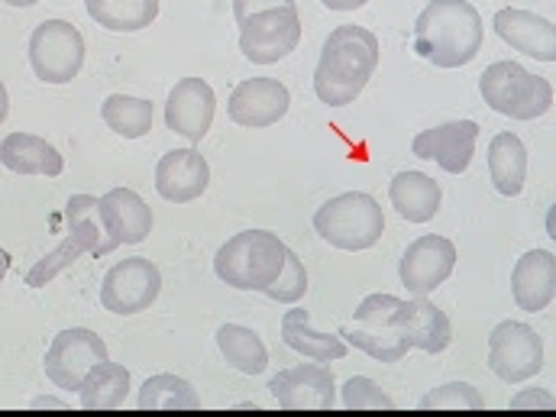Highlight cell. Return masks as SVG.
Masks as SVG:
<instances>
[{
	"instance_id": "35",
	"label": "cell",
	"mask_w": 556,
	"mask_h": 417,
	"mask_svg": "<svg viewBox=\"0 0 556 417\" xmlns=\"http://www.w3.org/2000/svg\"><path fill=\"white\" fill-rule=\"evenodd\" d=\"M263 294L278 301V304H298L307 294V269H304V263L291 250L285 256V269L278 273L276 281Z\"/></svg>"
},
{
	"instance_id": "39",
	"label": "cell",
	"mask_w": 556,
	"mask_h": 417,
	"mask_svg": "<svg viewBox=\"0 0 556 417\" xmlns=\"http://www.w3.org/2000/svg\"><path fill=\"white\" fill-rule=\"evenodd\" d=\"M7 114H10V98H7V88H3V81H0V124L7 121Z\"/></svg>"
},
{
	"instance_id": "2",
	"label": "cell",
	"mask_w": 556,
	"mask_h": 417,
	"mask_svg": "<svg viewBox=\"0 0 556 417\" xmlns=\"http://www.w3.org/2000/svg\"><path fill=\"white\" fill-rule=\"evenodd\" d=\"M485 26L469 0H430L415 23V52L437 68H463L482 52Z\"/></svg>"
},
{
	"instance_id": "18",
	"label": "cell",
	"mask_w": 556,
	"mask_h": 417,
	"mask_svg": "<svg viewBox=\"0 0 556 417\" xmlns=\"http://www.w3.org/2000/svg\"><path fill=\"white\" fill-rule=\"evenodd\" d=\"M492 26H495L498 39L508 42L511 49H518L538 62H556V26L551 20H544L531 10L505 7L495 13Z\"/></svg>"
},
{
	"instance_id": "37",
	"label": "cell",
	"mask_w": 556,
	"mask_h": 417,
	"mask_svg": "<svg viewBox=\"0 0 556 417\" xmlns=\"http://www.w3.org/2000/svg\"><path fill=\"white\" fill-rule=\"evenodd\" d=\"M273 7H294V0H233V16L237 23H247L253 13H263Z\"/></svg>"
},
{
	"instance_id": "40",
	"label": "cell",
	"mask_w": 556,
	"mask_h": 417,
	"mask_svg": "<svg viewBox=\"0 0 556 417\" xmlns=\"http://www.w3.org/2000/svg\"><path fill=\"white\" fill-rule=\"evenodd\" d=\"M33 408H65V402H59V399H36Z\"/></svg>"
},
{
	"instance_id": "15",
	"label": "cell",
	"mask_w": 556,
	"mask_h": 417,
	"mask_svg": "<svg viewBox=\"0 0 556 417\" xmlns=\"http://www.w3.org/2000/svg\"><path fill=\"white\" fill-rule=\"evenodd\" d=\"M288 108H291V94L281 81H276V78H247L233 88L227 114L240 127L266 130L288 114Z\"/></svg>"
},
{
	"instance_id": "26",
	"label": "cell",
	"mask_w": 556,
	"mask_h": 417,
	"mask_svg": "<svg viewBox=\"0 0 556 417\" xmlns=\"http://www.w3.org/2000/svg\"><path fill=\"white\" fill-rule=\"evenodd\" d=\"M78 395H81V408L88 412H114L130 395V372L121 363L104 359L85 376Z\"/></svg>"
},
{
	"instance_id": "10",
	"label": "cell",
	"mask_w": 556,
	"mask_h": 417,
	"mask_svg": "<svg viewBox=\"0 0 556 417\" xmlns=\"http://www.w3.org/2000/svg\"><path fill=\"white\" fill-rule=\"evenodd\" d=\"M104 359H108V343L88 327H72L52 340V346L46 350L42 369L59 389L78 392L85 376Z\"/></svg>"
},
{
	"instance_id": "9",
	"label": "cell",
	"mask_w": 556,
	"mask_h": 417,
	"mask_svg": "<svg viewBox=\"0 0 556 417\" xmlns=\"http://www.w3.org/2000/svg\"><path fill=\"white\" fill-rule=\"evenodd\" d=\"M298 42H301L298 7H273L240 23V52L253 65H276L298 49Z\"/></svg>"
},
{
	"instance_id": "34",
	"label": "cell",
	"mask_w": 556,
	"mask_h": 417,
	"mask_svg": "<svg viewBox=\"0 0 556 417\" xmlns=\"http://www.w3.org/2000/svg\"><path fill=\"white\" fill-rule=\"evenodd\" d=\"M343 408L346 412H382V408H395V399L386 395L379 389V382L366 379V376H353L346 386H343V395H340Z\"/></svg>"
},
{
	"instance_id": "41",
	"label": "cell",
	"mask_w": 556,
	"mask_h": 417,
	"mask_svg": "<svg viewBox=\"0 0 556 417\" xmlns=\"http://www.w3.org/2000/svg\"><path fill=\"white\" fill-rule=\"evenodd\" d=\"M547 237L556 243V204L547 211Z\"/></svg>"
},
{
	"instance_id": "8",
	"label": "cell",
	"mask_w": 556,
	"mask_h": 417,
	"mask_svg": "<svg viewBox=\"0 0 556 417\" xmlns=\"http://www.w3.org/2000/svg\"><path fill=\"white\" fill-rule=\"evenodd\" d=\"M489 369L508 382L521 386L544 369V340L531 324L502 320L489 333Z\"/></svg>"
},
{
	"instance_id": "31",
	"label": "cell",
	"mask_w": 556,
	"mask_h": 417,
	"mask_svg": "<svg viewBox=\"0 0 556 417\" xmlns=\"http://www.w3.org/2000/svg\"><path fill=\"white\" fill-rule=\"evenodd\" d=\"M104 124L124 139H139L152 130V104L142 98H127V94H111L101 104Z\"/></svg>"
},
{
	"instance_id": "36",
	"label": "cell",
	"mask_w": 556,
	"mask_h": 417,
	"mask_svg": "<svg viewBox=\"0 0 556 417\" xmlns=\"http://www.w3.org/2000/svg\"><path fill=\"white\" fill-rule=\"evenodd\" d=\"M511 408L515 412H525V408H556V399L551 392H544V389H525L521 395H515L511 399Z\"/></svg>"
},
{
	"instance_id": "32",
	"label": "cell",
	"mask_w": 556,
	"mask_h": 417,
	"mask_svg": "<svg viewBox=\"0 0 556 417\" xmlns=\"http://www.w3.org/2000/svg\"><path fill=\"white\" fill-rule=\"evenodd\" d=\"M420 408L424 412H430V408L433 412H482L485 399L469 382H450V386H440V389L427 392L420 399Z\"/></svg>"
},
{
	"instance_id": "22",
	"label": "cell",
	"mask_w": 556,
	"mask_h": 417,
	"mask_svg": "<svg viewBox=\"0 0 556 417\" xmlns=\"http://www.w3.org/2000/svg\"><path fill=\"white\" fill-rule=\"evenodd\" d=\"M281 340H285L288 350H294V353H301L304 359H314V363H333V359H343L350 353V346H346V340L340 333H317L311 327V314L304 307L285 311Z\"/></svg>"
},
{
	"instance_id": "4",
	"label": "cell",
	"mask_w": 556,
	"mask_h": 417,
	"mask_svg": "<svg viewBox=\"0 0 556 417\" xmlns=\"http://www.w3.org/2000/svg\"><path fill=\"white\" fill-rule=\"evenodd\" d=\"M314 230L324 243L343 253H363L372 250L386 233V214L382 204L366 191H346L330 198L314 214Z\"/></svg>"
},
{
	"instance_id": "5",
	"label": "cell",
	"mask_w": 556,
	"mask_h": 417,
	"mask_svg": "<svg viewBox=\"0 0 556 417\" xmlns=\"http://www.w3.org/2000/svg\"><path fill=\"white\" fill-rule=\"evenodd\" d=\"M482 101L511 121H538L554 108V85L518 62H495L479 78Z\"/></svg>"
},
{
	"instance_id": "38",
	"label": "cell",
	"mask_w": 556,
	"mask_h": 417,
	"mask_svg": "<svg viewBox=\"0 0 556 417\" xmlns=\"http://www.w3.org/2000/svg\"><path fill=\"white\" fill-rule=\"evenodd\" d=\"M327 10H337V13H350V10H359V7H366L369 0H320Z\"/></svg>"
},
{
	"instance_id": "7",
	"label": "cell",
	"mask_w": 556,
	"mask_h": 417,
	"mask_svg": "<svg viewBox=\"0 0 556 417\" xmlns=\"http://www.w3.org/2000/svg\"><path fill=\"white\" fill-rule=\"evenodd\" d=\"M29 65L33 75L46 85H68L85 65V36L75 23L46 20L29 36Z\"/></svg>"
},
{
	"instance_id": "23",
	"label": "cell",
	"mask_w": 556,
	"mask_h": 417,
	"mask_svg": "<svg viewBox=\"0 0 556 417\" xmlns=\"http://www.w3.org/2000/svg\"><path fill=\"white\" fill-rule=\"evenodd\" d=\"M389 198H392V207L399 211L402 220L408 224H427L437 217L440 211V185L424 175V172H399L389 185Z\"/></svg>"
},
{
	"instance_id": "3",
	"label": "cell",
	"mask_w": 556,
	"mask_h": 417,
	"mask_svg": "<svg viewBox=\"0 0 556 417\" xmlns=\"http://www.w3.org/2000/svg\"><path fill=\"white\" fill-rule=\"evenodd\" d=\"M285 256L288 247L278 240V233L243 230L217 250L214 273L237 291H266L285 269Z\"/></svg>"
},
{
	"instance_id": "21",
	"label": "cell",
	"mask_w": 556,
	"mask_h": 417,
	"mask_svg": "<svg viewBox=\"0 0 556 417\" xmlns=\"http://www.w3.org/2000/svg\"><path fill=\"white\" fill-rule=\"evenodd\" d=\"M399 330L412 350H424V353H443L453 343V324H450L446 311H440L433 301H427V294H415L412 301L402 304Z\"/></svg>"
},
{
	"instance_id": "42",
	"label": "cell",
	"mask_w": 556,
	"mask_h": 417,
	"mask_svg": "<svg viewBox=\"0 0 556 417\" xmlns=\"http://www.w3.org/2000/svg\"><path fill=\"white\" fill-rule=\"evenodd\" d=\"M7 269H10V256H7V250H0V285L7 278Z\"/></svg>"
},
{
	"instance_id": "17",
	"label": "cell",
	"mask_w": 556,
	"mask_h": 417,
	"mask_svg": "<svg viewBox=\"0 0 556 417\" xmlns=\"http://www.w3.org/2000/svg\"><path fill=\"white\" fill-rule=\"evenodd\" d=\"M211 185V165L198 149H172L155 165V191L172 204L198 201Z\"/></svg>"
},
{
	"instance_id": "27",
	"label": "cell",
	"mask_w": 556,
	"mask_h": 417,
	"mask_svg": "<svg viewBox=\"0 0 556 417\" xmlns=\"http://www.w3.org/2000/svg\"><path fill=\"white\" fill-rule=\"evenodd\" d=\"M217 346H220V356L227 359V366H233L243 376H263L269 366V350H266L263 337L250 327L224 324L217 330Z\"/></svg>"
},
{
	"instance_id": "25",
	"label": "cell",
	"mask_w": 556,
	"mask_h": 417,
	"mask_svg": "<svg viewBox=\"0 0 556 417\" xmlns=\"http://www.w3.org/2000/svg\"><path fill=\"white\" fill-rule=\"evenodd\" d=\"M489 175L498 194L518 198L528 178V149L515 134H498L489 142Z\"/></svg>"
},
{
	"instance_id": "20",
	"label": "cell",
	"mask_w": 556,
	"mask_h": 417,
	"mask_svg": "<svg viewBox=\"0 0 556 417\" xmlns=\"http://www.w3.org/2000/svg\"><path fill=\"white\" fill-rule=\"evenodd\" d=\"M511 298L521 311L538 314L556 298V256L547 250H528L511 269Z\"/></svg>"
},
{
	"instance_id": "19",
	"label": "cell",
	"mask_w": 556,
	"mask_h": 417,
	"mask_svg": "<svg viewBox=\"0 0 556 417\" xmlns=\"http://www.w3.org/2000/svg\"><path fill=\"white\" fill-rule=\"evenodd\" d=\"M101 220L108 227L114 250L124 243H142L152 233V211L134 188H111L101 198Z\"/></svg>"
},
{
	"instance_id": "43",
	"label": "cell",
	"mask_w": 556,
	"mask_h": 417,
	"mask_svg": "<svg viewBox=\"0 0 556 417\" xmlns=\"http://www.w3.org/2000/svg\"><path fill=\"white\" fill-rule=\"evenodd\" d=\"M10 7H36L39 0H7Z\"/></svg>"
},
{
	"instance_id": "1",
	"label": "cell",
	"mask_w": 556,
	"mask_h": 417,
	"mask_svg": "<svg viewBox=\"0 0 556 417\" xmlns=\"http://www.w3.org/2000/svg\"><path fill=\"white\" fill-rule=\"evenodd\" d=\"M379 36L366 26H337L314 68V94L327 108L353 104L379 68Z\"/></svg>"
},
{
	"instance_id": "29",
	"label": "cell",
	"mask_w": 556,
	"mask_h": 417,
	"mask_svg": "<svg viewBox=\"0 0 556 417\" xmlns=\"http://www.w3.org/2000/svg\"><path fill=\"white\" fill-rule=\"evenodd\" d=\"M65 220H68V233H75L94 260L114 253V243H111L108 227H104V220H101V198L75 194V198L65 204Z\"/></svg>"
},
{
	"instance_id": "12",
	"label": "cell",
	"mask_w": 556,
	"mask_h": 417,
	"mask_svg": "<svg viewBox=\"0 0 556 417\" xmlns=\"http://www.w3.org/2000/svg\"><path fill=\"white\" fill-rule=\"evenodd\" d=\"M162 291V276L159 269L146 260V256H130L124 263H117L101 285V304L111 314L130 317L146 311Z\"/></svg>"
},
{
	"instance_id": "28",
	"label": "cell",
	"mask_w": 556,
	"mask_h": 417,
	"mask_svg": "<svg viewBox=\"0 0 556 417\" xmlns=\"http://www.w3.org/2000/svg\"><path fill=\"white\" fill-rule=\"evenodd\" d=\"M88 16L111 33H139L155 23L159 0H85Z\"/></svg>"
},
{
	"instance_id": "30",
	"label": "cell",
	"mask_w": 556,
	"mask_h": 417,
	"mask_svg": "<svg viewBox=\"0 0 556 417\" xmlns=\"http://www.w3.org/2000/svg\"><path fill=\"white\" fill-rule=\"evenodd\" d=\"M137 405L142 412H181V408L194 412V408H201V399L191 389V382L165 372V376H152L142 382Z\"/></svg>"
},
{
	"instance_id": "14",
	"label": "cell",
	"mask_w": 556,
	"mask_h": 417,
	"mask_svg": "<svg viewBox=\"0 0 556 417\" xmlns=\"http://www.w3.org/2000/svg\"><path fill=\"white\" fill-rule=\"evenodd\" d=\"M453 269H456V247L446 237L427 233V237H417L405 250L399 278L412 294H430L453 276Z\"/></svg>"
},
{
	"instance_id": "16",
	"label": "cell",
	"mask_w": 556,
	"mask_h": 417,
	"mask_svg": "<svg viewBox=\"0 0 556 417\" xmlns=\"http://www.w3.org/2000/svg\"><path fill=\"white\" fill-rule=\"evenodd\" d=\"M479 124L476 121H450L433 130H420L412 142L417 159L437 162L446 175H463L476 155Z\"/></svg>"
},
{
	"instance_id": "33",
	"label": "cell",
	"mask_w": 556,
	"mask_h": 417,
	"mask_svg": "<svg viewBox=\"0 0 556 417\" xmlns=\"http://www.w3.org/2000/svg\"><path fill=\"white\" fill-rule=\"evenodd\" d=\"M85 253H88V250H85V243H81L75 233H68V237H65V240L49 253V256H42V260L26 273V285H29V288H42V285H49L52 278L62 276V273H65L78 256H85Z\"/></svg>"
},
{
	"instance_id": "11",
	"label": "cell",
	"mask_w": 556,
	"mask_h": 417,
	"mask_svg": "<svg viewBox=\"0 0 556 417\" xmlns=\"http://www.w3.org/2000/svg\"><path fill=\"white\" fill-rule=\"evenodd\" d=\"M269 392L285 412H330L337 405V382L324 363H301L273 376Z\"/></svg>"
},
{
	"instance_id": "13",
	"label": "cell",
	"mask_w": 556,
	"mask_h": 417,
	"mask_svg": "<svg viewBox=\"0 0 556 417\" xmlns=\"http://www.w3.org/2000/svg\"><path fill=\"white\" fill-rule=\"evenodd\" d=\"M217 114L214 88L204 78H181L165 104V127L188 142H201L207 137Z\"/></svg>"
},
{
	"instance_id": "24",
	"label": "cell",
	"mask_w": 556,
	"mask_h": 417,
	"mask_svg": "<svg viewBox=\"0 0 556 417\" xmlns=\"http://www.w3.org/2000/svg\"><path fill=\"white\" fill-rule=\"evenodd\" d=\"M0 162L16 172V175H62L65 159L59 155V149L52 142L33 134H10L0 142Z\"/></svg>"
},
{
	"instance_id": "6",
	"label": "cell",
	"mask_w": 556,
	"mask_h": 417,
	"mask_svg": "<svg viewBox=\"0 0 556 417\" xmlns=\"http://www.w3.org/2000/svg\"><path fill=\"white\" fill-rule=\"evenodd\" d=\"M405 298L395 294H369L353 314V324L340 330L346 343L372 356L376 363H402L408 356V340L399 330V311Z\"/></svg>"
}]
</instances>
